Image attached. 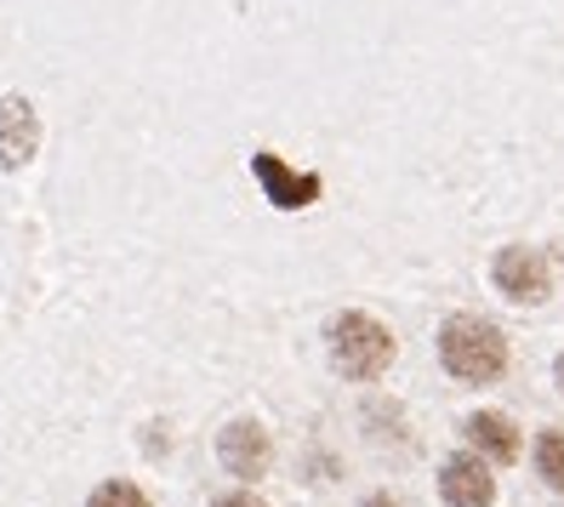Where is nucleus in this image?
<instances>
[{
    "instance_id": "obj_5",
    "label": "nucleus",
    "mask_w": 564,
    "mask_h": 507,
    "mask_svg": "<svg viewBox=\"0 0 564 507\" xmlns=\"http://www.w3.org/2000/svg\"><path fill=\"white\" fill-rule=\"evenodd\" d=\"M490 274H496V285H502V296H513V302H542V296L553 291L547 262H542L536 251H524V246H513V251L496 257Z\"/></svg>"
},
{
    "instance_id": "obj_2",
    "label": "nucleus",
    "mask_w": 564,
    "mask_h": 507,
    "mask_svg": "<svg viewBox=\"0 0 564 507\" xmlns=\"http://www.w3.org/2000/svg\"><path fill=\"white\" fill-rule=\"evenodd\" d=\"M388 359H393V336H388L382 320H371V314H337V325H330V365H337L348 382L382 377Z\"/></svg>"
},
{
    "instance_id": "obj_11",
    "label": "nucleus",
    "mask_w": 564,
    "mask_h": 507,
    "mask_svg": "<svg viewBox=\"0 0 564 507\" xmlns=\"http://www.w3.org/2000/svg\"><path fill=\"white\" fill-rule=\"evenodd\" d=\"M212 507H262V501H257V496H217Z\"/></svg>"
},
{
    "instance_id": "obj_12",
    "label": "nucleus",
    "mask_w": 564,
    "mask_h": 507,
    "mask_svg": "<svg viewBox=\"0 0 564 507\" xmlns=\"http://www.w3.org/2000/svg\"><path fill=\"white\" fill-rule=\"evenodd\" d=\"M365 507H405V501H400V496H388V490H377V496L365 501Z\"/></svg>"
},
{
    "instance_id": "obj_3",
    "label": "nucleus",
    "mask_w": 564,
    "mask_h": 507,
    "mask_svg": "<svg viewBox=\"0 0 564 507\" xmlns=\"http://www.w3.org/2000/svg\"><path fill=\"white\" fill-rule=\"evenodd\" d=\"M217 451H223V467L240 473V479H262V473H269V462H274L269 433H262V422H251V417L228 422L223 439H217Z\"/></svg>"
},
{
    "instance_id": "obj_4",
    "label": "nucleus",
    "mask_w": 564,
    "mask_h": 507,
    "mask_svg": "<svg viewBox=\"0 0 564 507\" xmlns=\"http://www.w3.org/2000/svg\"><path fill=\"white\" fill-rule=\"evenodd\" d=\"M251 172H257L262 188H269V199H274L280 212H303V206H314V199H319V177L314 172H291L280 154H257Z\"/></svg>"
},
{
    "instance_id": "obj_9",
    "label": "nucleus",
    "mask_w": 564,
    "mask_h": 507,
    "mask_svg": "<svg viewBox=\"0 0 564 507\" xmlns=\"http://www.w3.org/2000/svg\"><path fill=\"white\" fill-rule=\"evenodd\" d=\"M536 467L553 490H564V433H542L536 439Z\"/></svg>"
},
{
    "instance_id": "obj_7",
    "label": "nucleus",
    "mask_w": 564,
    "mask_h": 507,
    "mask_svg": "<svg viewBox=\"0 0 564 507\" xmlns=\"http://www.w3.org/2000/svg\"><path fill=\"white\" fill-rule=\"evenodd\" d=\"M41 149V115L29 97H0V165H23Z\"/></svg>"
},
{
    "instance_id": "obj_8",
    "label": "nucleus",
    "mask_w": 564,
    "mask_h": 507,
    "mask_svg": "<svg viewBox=\"0 0 564 507\" xmlns=\"http://www.w3.org/2000/svg\"><path fill=\"white\" fill-rule=\"evenodd\" d=\"M468 445L479 451V462H513L519 456V428L502 417V411H479L468 417Z\"/></svg>"
},
{
    "instance_id": "obj_6",
    "label": "nucleus",
    "mask_w": 564,
    "mask_h": 507,
    "mask_svg": "<svg viewBox=\"0 0 564 507\" xmlns=\"http://www.w3.org/2000/svg\"><path fill=\"white\" fill-rule=\"evenodd\" d=\"M440 496H445V507H490L496 501V473L479 456H451L440 467Z\"/></svg>"
},
{
    "instance_id": "obj_1",
    "label": "nucleus",
    "mask_w": 564,
    "mask_h": 507,
    "mask_svg": "<svg viewBox=\"0 0 564 507\" xmlns=\"http://www.w3.org/2000/svg\"><path fill=\"white\" fill-rule=\"evenodd\" d=\"M440 359L456 382H496L508 370V336L479 314H456L440 331Z\"/></svg>"
},
{
    "instance_id": "obj_13",
    "label": "nucleus",
    "mask_w": 564,
    "mask_h": 507,
    "mask_svg": "<svg viewBox=\"0 0 564 507\" xmlns=\"http://www.w3.org/2000/svg\"><path fill=\"white\" fill-rule=\"evenodd\" d=\"M553 370H558V393H564V354H558V365H553Z\"/></svg>"
},
{
    "instance_id": "obj_10",
    "label": "nucleus",
    "mask_w": 564,
    "mask_h": 507,
    "mask_svg": "<svg viewBox=\"0 0 564 507\" xmlns=\"http://www.w3.org/2000/svg\"><path fill=\"white\" fill-rule=\"evenodd\" d=\"M86 507H154L138 485H126V479H109V485H97Z\"/></svg>"
}]
</instances>
